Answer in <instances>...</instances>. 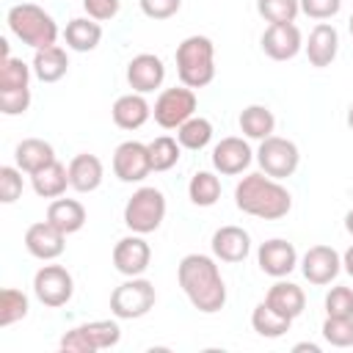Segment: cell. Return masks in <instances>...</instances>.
<instances>
[{"mask_svg": "<svg viewBox=\"0 0 353 353\" xmlns=\"http://www.w3.org/2000/svg\"><path fill=\"white\" fill-rule=\"evenodd\" d=\"M176 279L193 309L204 314H215L226 303V284L212 256L207 254H188L176 268Z\"/></svg>", "mask_w": 353, "mask_h": 353, "instance_id": "cell-1", "label": "cell"}, {"mask_svg": "<svg viewBox=\"0 0 353 353\" xmlns=\"http://www.w3.org/2000/svg\"><path fill=\"white\" fill-rule=\"evenodd\" d=\"M234 204L245 215H254L262 221H279L292 210V196L279 179L262 171V174H248L237 182Z\"/></svg>", "mask_w": 353, "mask_h": 353, "instance_id": "cell-2", "label": "cell"}, {"mask_svg": "<svg viewBox=\"0 0 353 353\" xmlns=\"http://www.w3.org/2000/svg\"><path fill=\"white\" fill-rule=\"evenodd\" d=\"M176 74L188 88H204L215 77V47L207 36H188L176 47Z\"/></svg>", "mask_w": 353, "mask_h": 353, "instance_id": "cell-3", "label": "cell"}, {"mask_svg": "<svg viewBox=\"0 0 353 353\" xmlns=\"http://www.w3.org/2000/svg\"><path fill=\"white\" fill-rule=\"evenodd\" d=\"M6 22H8L11 33H14L22 44H28V47H33V50L50 47V44H55V39H58V25H55V19H52L44 8L33 6V3L11 6Z\"/></svg>", "mask_w": 353, "mask_h": 353, "instance_id": "cell-4", "label": "cell"}, {"mask_svg": "<svg viewBox=\"0 0 353 353\" xmlns=\"http://www.w3.org/2000/svg\"><path fill=\"white\" fill-rule=\"evenodd\" d=\"M165 218V196L157 188H138L124 204V223L135 234L154 232Z\"/></svg>", "mask_w": 353, "mask_h": 353, "instance_id": "cell-5", "label": "cell"}, {"mask_svg": "<svg viewBox=\"0 0 353 353\" xmlns=\"http://www.w3.org/2000/svg\"><path fill=\"white\" fill-rule=\"evenodd\" d=\"M154 284L141 279V276H130L124 284H119L110 292V312L119 320H138L143 314H149V309L154 306Z\"/></svg>", "mask_w": 353, "mask_h": 353, "instance_id": "cell-6", "label": "cell"}, {"mask_svg": "<svg viewBox=\"0 0 353 353\" xmlns=\"http://www.w3.org/2000/svg\"><path fill=\"white\" fill-rule=\"evenodd\" d=\"M152 116H154V121H157L163 130H176V127H182L190 116H196V91L188 88V85L160 91V97L154 99Z\"/></svg>", "mask_w": 353, "mask_h": 353, "instance_id": "cell-7", "label": "cell"}, {"mask_svg": "<svg viewBox=\"0 0 353 353\" xmlns=\"http://www.w3.org/2000/svg\"><path fill=\"white\" fill-rule=\"evenodd\" d=\"M256 160H259V165H262V171L268 176L284 179V176H292L295 174V168L301 163V152H298V146L290 138L270 135V138L259 141Z\"/></svg>", "mask_w": 353, "mask_h": 353, "instance_id": "cell-8", "label": "cell"}, {"mask_svg": "<svg viewBox=\"0 0 353 353\" xmlns=\"http://www.w3.org/2000/svg\"><path fill=\"white\" fill-rule=\"evenodd\" d=\"M33 292L36 298L50 306V309H58L63 303H69L72 292H74V281H72V273L63 268V265H44L41 270H36L33 276Z\"/></svg>", "mask_w": 353, "mask_h": 353, "instance_id": "cell-9", "label": "cell"}, {"mask_svg": "<svg viewBox=\"0 0 353 353\" xmlns=\"http://www.w3.org/2000/svg\"><path fill=\"white\" fill-rule=\"evenodd\" d=\"M152 171V157L149 146L141 141H124L113 152V174L121 182H141Z\"/></svg>", "mask_w": 353, "mask_h": 353, "instance_id": "cell-10", "label": "cell"}, {"mask_svg": "<svg viewBox=\"0 0 353 353\" xmlns=\"http://www.w3.org/2000/svg\"><path fill=\"white\" fill-rule=\"evenodd\" d=\"M152 262V248L149 243L141 237V234H130V237H121L116 245H113V265L121 276H143L146 268Z\"/></svg>", "mask_w": 353, "mask_h": 353, "instance_id": "cell-11", "label": "cell"}, {"mask_svg": "<svg viewBox=\"0 0 353 353\" xmlns=\"http://www.w3.org/2000/svg\"><path fill=\"white\" fill-rule=\"evenodd\" d=\"M301 270H303V276L309 279V284L323 287V284H331V281L339 276V270H342V256H339L331 245H312V248L303 254V259H301Z\"/></svg>", "mask_w": 353, "mask_h": 353, "instance_id": "cell-12", "label": "cell"}, {"mask_svg": "<svg viewBox=\"0 0 353 353\" xmlns=\"http://www.w3.org/2000/svg\"><path fill=\"white\" fill-rule=\"evenodd\" d=\"M63 240H66V234L58 226H52L50 221H39V223L28 226V232H25V248H28V254L36 256V259H41V262H50V259L61 256L63 248H66Z\"/></svg>", "mask_w": 353, "mask_h": 353, "instance_id": "cell-13", "label": "cell"}, {"mask_svg": "<svg viewBox=\"0 0 353 353\" xmlns=\"http://www.w3.org/2000/svg\"><path fill=\"white\" fill-rule=\"evenodd\" d=\"M301 47H303V36L295 28V22H279L262 33V50L273 61H290L301 52Z\"/></svg>", "mask_w": 353, "mask_h": 353, "instance_id": "cell-14", "label": "cell"}, {"mask_svg": "<svg viewBox=\"0 0 353 353\" xmlns=\"http://www.w3.org/2000/svg\"><path fill=\"white\" fill-rule=\"evenodd\" d=\"M256 262L262 268V273L273 276V279H284L295 270L298 265V251L292 243L281 240V237H273L268 243L259 245V254H256Z\"/></svg>", "mask_w": 353, "mask_h": 353, "instance_id": "cell-15", "label": "cell"}, {"mask_svg": "<svg viewBox=\"0 0 353 353\" xmlns=\"http://www.w3.org/2000/svg\"><path fill=\"white\" fill-rule=\"evenodd\" d=\"M251 160H254L251 146L243 138H234V135L221 138L215 143V149H212V165H215V171H221L226 176L243 174L251 165Z\"/></svg>", "mask_w": 353, "mask_h": 353, "instance_id": "cell-16", "label": "cell"}, {"mask_svg": "<svg viewBox=\"0 0 353 353\" xmlns=\"http://www.w3.org/2000/svg\"><path fill=\"white\" fill-rule=\"evenodd\" d=\"M163 80H165V66L152 52H141L127 63V83L138 94H149V91L160 88Z\"/></svg>", "mask_w": 353, "mask_h": 353, "instance_id": "cell-17", "label": "cell"}, {"mask_svg": "<svg viewBox=\"0 0 353 353\" xmlns=\"http://www.w3.org/2000/svg\"><path fill=\"white\" fill-rule=\"evenodd\" d=\"M303 47H306V58H309L312 66H317V69L331 66L334 58H336V52H339V33H336L334 25L320 22V25L312 28L309 41Z\"/></svg>", "mask_w": 353, "mask_h": 353, "instance_id": "cell-18", "label": "cell"}, {"mask_svg": "<svg viewBox=\"0 0 353 353\" xmlns=\"http://www.w3.org/2000/svg\"><path fill=\"white\" fill-rule=\"evenodd\" d=\"M251 251V237L243 226H221L212 234V254L221 262H243Z\"/></svg>", "mask_w": 353, "mask_h": 353, "instance_id": "cell-19", "label": "cell"}, {"mask_svg": "<svg viewBox=\"0 0 353 353\" xmlns=\"http://www.w3.org/2000/svg\"><path fill=\"white\" fill-rule=\"evenodd\" d=\"M66 168H69V185L77 193H91V190H97L102 185V174L105 171H102V160L97 154H88V152L74 154Z\"/></svg>", "mask_w": 353, "mask_h": 353, "instance_id": "cell-20", "label": "cell"}, {"mask_svg": "<svg viewBox=\"0 0 353 353\" xmlns=\"http://www.w3.org/2000/svg\"><path fill=\"white\" fill-rule=\"evenodd\" d=\"M113 124L116 127H121V130H138V127H143L146 121H149V116H152V108H149V102L143 99V94H138V91H132V94H124V97H119L116 102H113Z\"/></svg>", "mask_w": 353, "mask_h": 353, "instance_id": "cell-21", "label": "cell"}, {"mask_svg": "<svg viewBox=\"0 0 353 353\" xmlns=\"http://www.w3.org/2000/svg\"><path fill=\"white\" fill-rule=\"evenodd\" d=\"M14 160H17V168H22L25 174H36L55 160V149L41 138H25L17 143Z\"/></svg>", "mask_w": 353, "mask_h": 353, "instance_id": "cell-22", "label": "cell"}, {"mask_svg": "<svg viewBox=\"0 0 353 353\" xmlns=\"http://www.w3.org/2000/svg\"><path fill=\"white\" fill-rule=\"evenodd\" d=\"M69 69V55L61 44H50V47H41L36 50L33 55V74L41 80V83H58Z\"/></svg>", "mask_w": 353, "mask_h": 353, "instance_id": "cell-23", "label": "cell"}, {"mask_svg": "<svg viewBox=\"0 0 353 353\" xmlns=\"http://www.w3.org/2000/svg\"><path fill=\"white\" fill-rule=\"evenodd\" d=\"M63 39H66L69 50L91 52L102 41V25L97 19H91V17H74V19H69V25L63 30Z\"/></svg>", "mask_w": 353, "mask_h": 353, "instance_id": "cell-24", "label": "cell"}, {"mask_svg": "<svg viewBox=\"0 0 353 353\" xmlns=\"http://www.w3.org/2000/svg\"><path fill=\"white\" fill-rule=\"evenodd\" d=\"M47 221L58 226L63 234H74L85 226V207L74 199H55L47 207Z\"/></svg>", "mask_w": 353, "mask_h": 353, "instance_id": "cell-25", "label": "cell"}, {"mask_svg": "<svg viewBox=\"0 0 353 353\" xmlns=\"http://www.w3.org/2000/svg\"><path fill=\"white\" fill-rule=\"evenodd\" d=\"M265 301H268L279 314H284V317H290V320H295V317L303 312V306H306L303 290H301L298 284H292V281H276V284L268 290Z\"/></svg>", "mask_w": 353, "mask_h": 353, "instance_id": "cell-26", "label": "cell"}, {"mask_svg": "<svg viewBox=\"0 0 353 353\" xmlns=\"http://www.w3.org/2000/svg\"><path fill=\"white\" fill-rule=\"evenodd\" d=\"M30 182H33L36 196H41V199H58V196H63L66 188H72L69 185V168L58 160H52L41 171L30 174Z\"/></svg>", "mask_w": 353, "mask_h": 353, "instance_id": "cell-27", "label": "cell"}, {"mask_svg": "<svg viewBox=\"0 0 353 353\" xmlns=\"http://www.w3.org/2000/svg\"><path fill=\"white\" fill-rule=\"evenodd\" d=\"M251 325H254V331H256L259 336L276 339V336H284V334L290 331L292 320L284 317V314H279L268 301H262V303H256L254 312H251Z\"/></svg>", "mask_w": 353, "mask_h": 353, "instance_id": "cell-28", "label": "cell"}, {"mask_svg": "<svg viewBox=\"0 0 353 353\" xmlns=\"http://www.w3.org/2000/svg\"><path fill=\"white\" fill-rule=\"evenodd\" d=\"M273 127H276V116L265 105H248L240 113V130H243L245 138L265 141V138L273 135Z\"/></svg>", "mask_w": 353, "mask_h": 353, "instance_id": "cell-29", "label": "cell"}, {"mask_svg": "<svg viewBox=\"0 0 353 353\" xmlns=\"http://www.w3.org/2000/svg\"><path fill=\"white\" fill-rule=\"evenodd\" d=\"M176 141L182 149L199 152L212 141V124L204 116H190L182 127H176Z\"/></svg>", "mask_w": 353, "mask_h": 353, "instance_id": "cell-30", "label": "cell"}, {"mask_svg": "<svg viewBox=\"0 0 353 353\" xmlns=\"http://www.w3.org/2000/svg\"><path fill=\"white\" fill-rule=\"evenodd\" d=\"M188 196L196 207H212L221 199V179L212 171H199L188 185Z\"/></svg>", "mask_w": 353, "mask_h": 353, "instance_id": "cell-31", "label": "cell"}, {"mask_svg": "<svg viewBox=\"0 0 353 353\" xmlns=\"http://www.w3.org/2000/svg\"><path fill=\"white\" fill-rule=\"evenodd\" d=\"M80 328H83V334L88 336V342H91L94 350L116 347L119 339H121V328H119L116 320H94V323H83Z\"/></svg>", "mask_w": 353, "mask_h": 353, "instance_id": "cell-32", "label": "cell"}, {"mask_svg": "<svg viewBox=\"0 0 353 353\" xmlns=\"http://www.w3.org/2000/svg\"><path fill=\"white\" fill-rule=\"evenodd\" d=\"M149 146V157H152V171H168L179 163V141L171 138V135H160L154 138Z\"/></svg>", "mask_w": 353, "mask_h": 353, "instance_id": "cell-33", "label": "cell"}, {"mask_svg": "<svg viewBox=\"0 0 353 353\" xmlns=\"http://www.w3.org/2000/svg\"><path fill=\"white\" fill-rule=\"evenodd\" d=\"M28 314V295L22 290L6 287L0 292V328L14 325L17 320H22Z\"/></svg>", "mask_w": 353, "mask_h": 353, "instance_id": "cell-34", "label": "cell"}, {"mask_svg": "<svg viewBox=\"0 0 353 353\" xmlns=\"http://www.w3.org/2000/svg\"><path fill=\"white\" fill-rule=\"evenodd\" d=\"M30 69L22 58H6L0 61V91L8 88H30Z\"/></svg>", "mask_w": 353, "mask_h": 353, "instance_id": "cell-35", "label": "cell"}, {"mask_svg": "<svg viewBox=\"0 0 353 353\" xmlns=\"http://www.w3.org/2000/svg\"><path fill=\"white\" fill-rule=\"evenodd\" d=\"M256 11L270 25L295 22V17L301 11V0H256Z\"/></svg>", "mask_w": 353, "mask_h": 353, "instance_id": "cell-36", "label": "cell"}, {"mask_svg": "<svg viewBox=\"0 0 353 353\" xmlns=\"http://www.w3.org/2000/svg\"><path fill=\"white\" fill-rule=\"evenodd\" d=\"M323 336L334 347H350L353 345V317H325Z\"/></svg>", "mask_w": 353, "mask_h": 353, "instance_id": "cell-37", "label": "cell"}, {"mask_svg": "<svg viewBox=\"0 0 353 353\" xmlns=\"http://www.w3.org/2000/svg\"><path fill=\"white\" fill-rule=\"evenodd\" d=\"M325 317H353V290L331 287L325 295Z\"/></svg>", "mask_w": 353, "mask_h": 353, "instance_id": "cell-38", "label": "cell"}, {"mask_svg": "<svg viewBox=\"0 0 353 353\" xmlns=\"http://www.w3.org/2000/svg\"><path fill=\"white\" fill-rule=\"evenodd\" d=\"M22 196V168L3 165L0 168V201L14 204Z\"/></svg>", "mask_w": 353, "mask_h": 353, "instance_id": "cell-39", "label": "cell"}, {"mask_svg": "<svg viewBox=\"0 0 353 353\" xmlns=\"http://www.w3.org/2000/svg\"><path fill=\"white\" fill-rule=\"evenodd\" d=\"M30 108V88H8L0 91V110L6 116H19Z\"/></svg>", "mask_w": 353, "mask_h": 353, "instance_id": "cell-40", "label": "cell"}, {"mask_svg": "<svg viewBox=\"0 0 353 353\" xmlns=\"http://www.w3.org/2000/svg\"><path fill=\"white\" fill-rule=\"evenodd\" d=\"M342 0H301V11L312 19H331L334 14H339Z\"/></svg>", "mask_w": 353, "mask_h": 353, "instance_id": "cell-41", "label": "cell"}, {"mask_svg": "<svg viewBox=\"0 0 353 353\" xmlns=\"http://www.w3.org/2000/svg\"><path fill=\"white\" fill-rule=\"evenodd\" d=\"M182 8V0H141V11L149 19H171Z\"/></svg>", "mask_w": 353, "mask_h": 353, "instance_id": "cell-42", "label": "cell"}, {"mask_svg": "<svg viewBox=\"0 0 353 353\" xmlns=\"http://www.w3.org/2000/svg\"><path fill=\"white\" fill-rule=\"evenodd\" d=\"M83 8L91 19L97 22H108L119 14V0H83Z\"/></svg>", "mask_w": 353, "mask_h": 353, "instance_id": "cell-43", "label": "cell"}, {"mask_svg": "<svg viewBox=\"0 0 353 353\" xmlns=\"http://www.w3.org/2000/svg\"><path fill=\"white\" fill-rule=\"evenodd\" d=\"M61 350H69V353H94V347H91L88 336L83 334V328H80V325H77V328H72V331H66V334L61 336Z\"/></svg>", "mask_w": 353, "mask_h": 353, "instance_id": "cell-44", "label": "cell"}, {"mask_svg": "<svg viewBox=\"0 0 353 353\" xmlns=\"http://www.w3.org/2000/svg\"><path fill=\"white\" fill-rule=\"evenodd\" d=\"M342 268H345V273H347V276H353V245L342 254Z\"/></svg>", "mask_w": 353, "mask_h": 353, "instance_id": "cell-45", "label": "cell"}, {"mask_svg": "<svg viewBox=\"0 0 353 353\" xmlns=\"http://www.w3.org/2000/svg\"><path fill=\"white\" fill-rule=\"evenodd\" d=\"M292 350H295V353H301V350H309V353H320V347H317V345H312V342H298Z\"/></svg>", "mask_w": 353, "mask_h": 353, "instance_id": "cell-46", "label": "cell"}, {"mask_svg": "<svg viewBox=\"0 0 353 353\" xmlns=\"http://www.w3.org/2000/svg\"><path fill=\"white\" fill-rule=\"evenodd\" d=\"M345 229H347V234H353V210L345 215Z\"/></svg>", "mask_w": 353, "mask_h": 353, "instance_id": "cell-47", "label": "cell"}, {"mask_svg": "<svg viewBox=\"0 0 353 353\" xmlns=\"http://www.w3.org/2000/svg\"><path fill=\"white\" fill-rule=\"evenodd\" d=\"M347 127H350V130H353V105H350V108H347Z\"/></svg>", "mask_w": 353, "mask_h": 353, "instance_id": "cell-48", "label": "cell"}, {"mask_svg": "<svg viewBox=\"0 0 353 353\" xmlns=\"http://www.w3.org/2000/svg\"><path fill=\"white\" fill-rule=\"evenodd\" d=\"M347 28H350V36H353V14H350V22H347Z\"/></svg>", "mask_w": 353, "mask_h": 353, "instance_id": "cell-49", "label": "cell"}]
</instances>
